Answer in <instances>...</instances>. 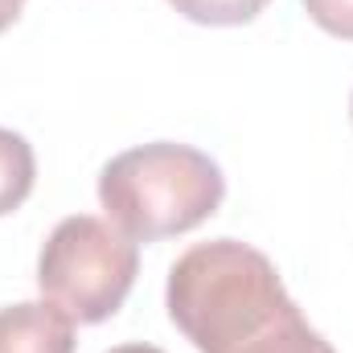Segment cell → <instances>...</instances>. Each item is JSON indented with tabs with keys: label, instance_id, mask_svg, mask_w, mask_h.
Masks as SVG:
<instances>
[{
	"label": "cell",
	"instance_id": "1",
	"mask_svg": "<svg viewBox=\"0 0 353 353\" xmlns=\"http://www.w3.org/2000/svg\"><path fill=\"white\" fill-rule=\"evenodd\" d=\"M165 300L197 353H337L304 321L275 263L239 239L189 247Z\"/></svg>",
	"mask_w": 353,
	"mask_h": 353
},
{
	"label": "cell",
	"instance_id": "2",
	"mask_svg": "<svg viewBox=\"0 0 353 353\" xmlns=\"http://www.w3.org/2000/svg\"><path fill=\"white\" fill-rule=\"evenodd\" d=\"M226 197L222 169L189 144L157 140L111 157L99 173V205L132 243L197 230Z\"/></svg>",
	"mask_w": 353,
	"mask_h": 353
},
{
	"label": "cell",
	"instance_id": "3",
	"mask_svg": "<svg viewBox=\"0 0 353 353\" xmlns=\"http://www.w3.org/2000/svg\"><path fill=\"white\" fill-rule=\"evenodd\" d=\"M136 271L140 251L119 226L94 214H74L62 218L46 239L37 255V288L70 321L99 325L123 308Z\"/></svg>",
	"mask_w": 353,
	"mask_h": 353
},
{
	"label": "cell",
	"instance_id": "4",
	"mask_svg": "<svg viewBox=\"0 0 353 353\" xmlns=\"http://www.w3.org/2000/svg\"><path fill=\"white\" fill-rule=\"evenodd\" d=\"M0 353H74V321L50 300L0 308Z\"/></svg>",
	"mask_w": 353,
	"mask_h": 353
},
{
	"label": "cell",
	"instance_id": "5",
	"mask_svg": "<svg viewBox=\"0 0 353 353\" xmlns=\"http://www.w3.org/2000/svg\"><path fill=\"white\" fill-rule=\"evenodd\" d=\"M33 181H37V161L29 140L21 132L0 128V218L25 205V197L33 193Z\"/></svg>",
	"mask_w": 353,
	"mask_h": 353
},
{
	"label": "cell",
	"instance_id": "6",
	"mask_svg": "<svg viewBox=\"0 0 353 353\" xmlns=\"http://www.w3.org/2000/svg\"><path fill=\"white\" fill-rule=\"evenodd\" d=\"M185 21L197 25H247L267 8V0H169Z\"/></svg>",
	"mask_w": 353,
	"mask_h": 353
},
{
	"label": "cell",
	"instance_id": "7",
	"mask_svg": "<svg viewBox=\"0 0 353 353\" xmlns=\"http://www.w3.org/2000/svg\"><path fill=\"white\" fill-rule=\"evenodd\" d=\"M304 8L325 33L353 41V0H304Z\"/></svg>",
	"mask_w": 353,
	"mask_h": 353
},
{
	"label": "cell",
	"instance_id": "8",
	"mask_svg": "<svg viewBox=\"0 0 353 353\" xmlns=\"http://www.w3.org/2000/svg\"><path fill=\"white\" fill-rule=\"evenodd\" d=\"M21 8H25V0H0V33L21 17Z\"/></svg>",
	"mask_w": 353,
	"mask_h": 353
},
{
	"label": "cell",
	"instance_id": "9",
	"mask_svg": "<svg viewBox=\"0 0 353 353\" xmlns=\"http://www.w3.org/2000/svg\"><path fill=\"white\" fill-rule=\"evenodd\" d=\"M111 353H165V350H157V345H119Z\"/></svg>",
	"mask_w": 353,
	"mask_h": 353
},
{
	"label": "cell",
	"instance_id": "10",
	"mask_svg": "<svg viewBox=\"0 0 353 353\" xmlns=\"http://www.w3.org/2000/svg\"><path fill=\"white\" fill-rule=\"evenodd\" d=\"M350 119H353V99H350Z\"/></svg>",
	"mask_w": 353,
	"mask_h": 353
}]
</instances>
